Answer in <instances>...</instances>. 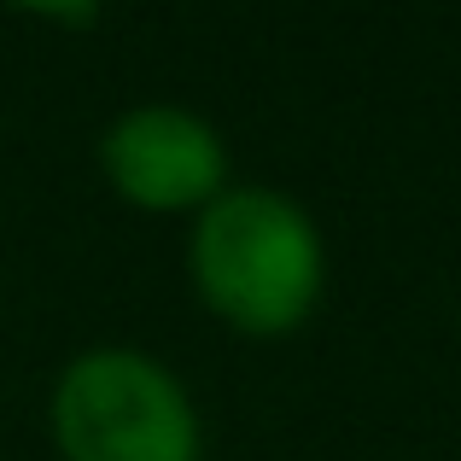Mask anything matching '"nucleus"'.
I'll use <instances>...</instances> for the list:
<instances>
[{
  "label": "nucleus",
  "instance_id": "obj_3",
  "mask_svg": "<svg viewBox=\"0 0 461 461\" xmlns=\"http://www.w3.org/2000/svg\"><path fill=\"white\" fill-rule=\"evenodd\" d=\"M105 181L135 211H204L228 193V147L199 112L181 105H135L100 140Z\"/></svg>",
  "mask_w": 461,
  "mask_h": 461
},
{
  "label": "nucleus",
  "instance_id": "obj_1",
  "mask_svg": "<svg viewBox=\"0 0 461 461\" xmlns=\"http://www.w3.org/2000/svg\"><path fill=\"white\" fill-rule=\"evenodd\" d=\"M187 269L216 321L251 339H281L321 304L327 251L298 199L275 187H228L193 222Z\"/></svg>",
  "mask_w": 461,
  "mask_h": 461
},
{
  "label": "nucleus",
  "instance_id": "obj_2",
  "mask_svg": "<svg viewBox=\"0 0 461 461\" xmlns=\"http://www.w3.org/2000/svg\"><path fill=\"white\" fill-rule=\"evenodd\" d=\"M53 438L65 461H199V415L158 357L100 345L59 374Z\"/></svg>",
  "mask_w": 461,
  "mask_h": 461
}]
</instances>
